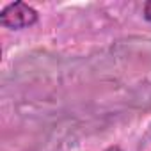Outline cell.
Listing matches in <instances>:
<instances>
[{
  "label": "cell",
  "instance_id": "obj_1",
  "mask_svg": "<svg viewBox=\"0 0 151 151\" xmlns=\"http://www.w3.org/2000/svg\"><path fill=\"white\" fill-rule=\"evenodd\" d=\"M37 18L39 14L32 6L25 2H13L7 4L0 13V25L9 30H22L37 23Z\"/></svg>",
  "mask_w": 151,
  "mask_h": 151
},
{
  "label": "cell",
  "instance_id": "obj_3",
  "mask_svg": "<svg viewBox=\"0 0 151 151\" xmlns=\"http://www.w3.org/2000/svg\"><path fill=\"white\" fill-rule=\"evenodd\" d=\"M105 151H123V149H121L119 146H110V147H107Z\"/></svg>",
  "mask_w": 151,
  "mask_h": 151
},
{
  "label": "cell",
  "instance_id": "obj_2",
  "mask_svg": "<svg viewBox=\"0 0 151 151\" xmlns=\"http://www.w3.org/2000/svg\"><path fill=\"white\" fill-rule=\"evenodd\" d=\"M142 13H144V18L151 23V0H147V2L144 4V11Z\"/></svg>",
  "mask_w": 151,
  "mask_h": 151
}]
</instances>
